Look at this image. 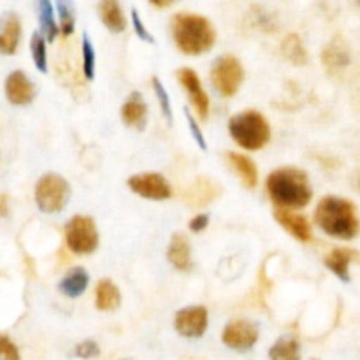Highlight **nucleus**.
<instances>
[{
	"label": "nucleus",
	"mask_w": 360,
	"mask_h": 360,
	"mask_svg": "<svg viewBox=\"0 0 360 360\" xmlns=\"http://www.w3.org/2000/svg\"><path fill=\"white\" fill-rule=\"evenodd\" d=\"M30 51H32V60H34V65L37 67V70H41V72H48V55H46V41H44V37H42V34H39V32L32 34Z\"/></svg>",
	"instance_id": "obj_27"
},
{
	"label": "nucleus",
	"mask_w": 360,
	"mask_h": 360,
	"mask_svg": "<svg viewBox=\"0 0 360 360\" xmlns=\"http://www.w3.org/2000/svg\"><path fill=\"white\" fill-rule=\"evenodd\" d=\"M227 162L229 165L238 172V176L241 178L243 185H245L246 188H255L257 183H259V172H257V165L253 164L252 158L246 157V155L229 151Z\"/></svg>",
	"instance_id": "obj_19"
},
{
	"label": "nucleus",
	"mask_w": 360,
	"mask_h": 360,
	"mask_svg": "<svg viewBox=\"0 0 360 360\" xmlns=\"http://www.w3.org/2000/svg\"><path fill=\"white\" fill-rule=\"evenodd\" d=\"M70 186L58 174H44L35 185V204L42 213H60L67 206Z\"/></svg>",
	"instance_id": "obj_5"
},
{
	"label": "nucleus",
	"mask_w": 360,
	"mask_h": 360,
	"mask_svg": "<svg viewBox=\"0 0 360 360\" xmlns=\"http://www.w3.org/2000/svg\"><path fill=\"white\" fill-rule=\"evenodd\" d=\"M98 14H101L102 23L108 27V30L120 34V32L125 30L127 20L125 14H123L122 6L115 0H104V2L98 4Z\"/></svg>",
	"instance_id": "obj_21"
},
{
	"label": "nucleus",
	"mask_w": 360,
	"mask_h": 360,
	"mask_svg": "<svg viewBox=\"0 0 360 360\" xmlns=\"http://www.w3.org/2000/svg\"><path fill=\"white\" fill-rule=\"evenodd\" d=\"M0 360H20L16 345L4 334H0Z\"/></svg>",
	"instance_id": "obj_31"
},
{
	"label": "nucleus",
	"mask_w": 360,
	"mask_h": 360,
	"mask_svg": "<svg viewBox=\"0 0 360 360\" xmlns=\"http://www.w3.org/2000/svg\"><path fill=\"white\" fill-rule=\"evenodd\" d=\"M171 32L176 46L185 55H202L217 41L213 23L200 14L176 13L171 20Z\"/></svg>",
	"instance_id": "obj_2"
},
{
	"label": "nucleus",
	"mask_w": 360,
	"mask_h": 360,
	"mask_svg": "<svg viewBox=\"0 0 360 360\" xmlns=\"http://www.w3.org/2000/svg\"><path fill=\"white\" fill-rule=\"evenodd\" d=\"M56 11H58L60 18V30L63 35H70L74 32V25H76V9H74L72 2H58L56 4Z\"/></svg>",
	"instance_id": "obj_28"
},
{
	"label": "nucleus",
	"mask_w": 360,
	"mask_h": 360,
	"mask_svg": "<svg viewBox=\"0 0 360 360\" xmlns=\"http://www.w3.org/2000/svg\"><path fill=\"white\" fill-rule=\"evenodd\" d=\"M88 281H90V276H88L86 271L83 267H74L72 271H69L65 278L58 283V290L62 292L65 297L76 299L86 290Z\"/></svg>",
	"instance_id": "obj_22"
},
{
	"label": "nucleus",
	"mask_w": 360,
	"mask_h": 360,
	"mask_svg": "<svg viewBox=\"0 0 360 360\" xmlns=\"http://www.w3.org/2000/svg\"><path fill=\"white\" fill-rule=\"evenodd\" d=\"M350 46H348L347 39H343L341 35H336L329 44L326 46L322 53V62L330 72H338V70H343L345 67L350 65Z\"/></svg>",
	"instance_id": "obj_15"
},
{
	"label": "nucleus",
	"mask_w": 360,
	"mask_h": 360,
	"mask_svg": "<svg viewBox=\"0 0 360 360\" xmlns=\"http://www.w3.org/2000/svg\"><path fill=\"white\" fill-rule=\"evenodd\" d=\"M129 186L134 193L141 195L143 199L165 200L172 195L169 181L157 172H144V174L132 176V178H129Z\"/></svg>",
	"instance_id": "obj_8"
},
{
	"label": "nucleus",
	"mask_w": 360,
	"mask_h": 360,
	"mask_svg": "<svg viewBox=\"0 0 360 360\" xmlns=\"http://www.w3.org/2000/svg\"><path fill=\"white\" fill-rule=\"evenodd\" d=\"M151 83H153V90L155 94H157L158 102H160L162 112H164V116L167 118V122L172 123V108H171V101H169L167 90H165L164 84L160 83L158 77H151Z\"/></svg>",
	"instance_id": "obj_30"
},
{
	"label": "nucleus",
	"mask_w": 360,
	"mask_h": 360,
	"mask_svg": "<svg viewBox=\"0 0 360 360\" xmlns=\"http://www.w3.org/2000/svg\"><path fill=\"white\" fill-rule=\"evenodd\" d=\"M167 259L178 271H190L192 267V250L185 234H174L167 248Z\"/></svg>",
	"instance_id": "obj_18"
},
{
	"label": "nucleus",
	"mask_w": 360,
	"mask_h": 360,
	"mask_svg": "<svg viewBox=\"0 0 360 360\" xmlns=\"http://www.w3.org/2000/svg\"><path fill=\"white\" fill-rule=\"evenodd\" d=\"M37 7L42 34L46 35L48 41H55L56 34H58V27H56L55 13H53V4L48 2V0H41V2L37 4Z\"/></svg>",
	"instance_id": "obj_26"
},
{
	"label": "nucleus",
	"mask_w": 360,
	"mask_h": 360,
	"mask_svg": "<svg viewBox=\"0 0 360 360\" xmlns=\"http://www.w3.org/2000/svg\"><path fill=\"white\" fill-rule=\"evenodd\" d=\"M257 340H259V327L248 320L229 322L221 334V341L225 347L238 352H248L250 348L255 347Z\"/></svg>",
	"instance_id": "obj_9"
},
{
	"label": "nucleus",
	"mask_w": 360,
	"mask_h": 360,
	"mask_svg": "<svg viewBox=\"0 0 360 360\" xmlns=\"http://www.w3.org/2000/svg\"><path fill=\"white\" fill-rule=\"evenodd\" d=\"M274 218L278 220V224L288 232V234L294 236L297 241H309L313 236L311 225H309L308 218L304 214H299L295 211L290 210H281V207H276L274 210Z\"/></svg>",
	"instance_id": "obj_13"
},
{
	"label": "nucleus",
	"mask_w": 360,
	"mask_h": 360,
	"mask_svg": "<svg viewBox=\"0 0 360 360\" xmlns=\"http://www.w3.org/2000/svg\"><path fill=\"white\" fill-rule=\"evenodd\" d=\"M132 21H134V28H136V34L139 35V37L143 39V41L155 42V37L150 34V32L146 30V28H144V23H143V21H141L139 13H137L136 9H132Z\"/></svg>",
	"instance_id": "obj_33"
},
{
	"label": "nucleus",
	"mask_w": 360,
	"mask_h": 360,
	"mask_svg": "<svg viewBox=\"0 0 360 360\" xmlns=\"http://www.w3.org/2000/svg\"><path fill=\"white\" fill-rule=\"evenodd\" d=\"M83 72L86 79H94L95 76V49L91 46L90 37L88 34H83Z\"/></svg>",
	"instance_id": "obj_29"
},
{
	"label": "nucleus",
	"mask_w": 360,
	"mask_h": 360,
	"mask_svg": "<svg viewBox=\"0 0 360 360\" xmlns=\"http://www.w3.org/2000/svg\"><path fill=\"white\" fill-rule=\"evenodd\" d=\"M281 53L288 62L295 63V65H304L308 62V51L297 34H288L281 41Z\"/></svg>",
	"instance_id": "obj_24"
},
{
	"label": "nucleus",
	"mask_w": 360,
	"mask_h": 360,
	"mask_svg": "<svg viewBox=\"0 0 360 360\" xmlns=\"http://www.w3.org/2000/svg\"><path fill=\"white\" fill-rule=\"evenodd\" d=\"M357 260V252L350 248H336L326 257L327 269L333 271L341 281H350V264Z\"/></svg>",
	"instance_id": "obj_17"
},
{
	"label": "nucleus",
	"mask_w": 360,
	"mask_h": 360,
	"mask_svg": "<svg viewBox=\"0 0 360 360\" xmlns=\"http://www.w3.org/2000/svg\"><path fill=\"white\" fill-rule=\"evenodd\" d=\"M207 224H210V217L206 213H200L190 220V229H192V232H202L207 227Z\"/></svg>",
	"instance_id": "obj_35"
},
{
	"label": "nucleus",
	"mask_w": 360,
	"mask_h": 360,
	"mask_svg": "<svg viewBox=\"0 0 360 360\" xmlns=\"http://www.w3.org/2000/svg\"><path fill=\"white\" fill-rule=\"evenodd\" d=\"M229 132L231 137L241 148L248 151L262 150L271 139L269 122L262 112L248 109L229 120Z\"/></svg>",
	"instance_id": "obj_4"
},
{
	"label": "nucleus",
	"mask_w": 360,
	"mask_h": 360,
	"mask_svg": "<svg viewBox=\"0 0 360 360\" xmlns=\"http://www.w3.org/2000/svg\"><path fill=\"white\" fill-rule=\"evenodd\" d=\"M315 221L330 238L354 239L359 234L357 207L352 200L341 197H323L316 206Z\"/></svg>",
	"instance_id": "obj_3"
},
{
	"label": "nucleus",
	"mask_w": 360,
	"mask_h": 360,
	"mask_svg": "<svg viewBox=\"0 0 360 360\" xmlns=\"http://www.w3.org/2000/svg\"><path fill=\"white\" fill-rule=\"evenodd\" d=\"M95 304L101 311H115L122 304V294L111 280H101L95 288Z\"/></svg>",
	"instance_id": "obj_20"
},
{
	"label": "nucleus",
	"mask_w": 360,
	"mask_h": 360,
	"mask_svg": "<svg viewBox=\"0 0 360 360\" xmlns=\"http://www.w3.org/2000/svg\"><path fill=\"white\" fill-rule=\"evenodd\" d=\"M313 360H316V359H313Z\"/></svg>",
	"instance_id": "obj_38"
},
{
	"label": "nucleus",
	"mask_w": 360,
	"mask_h": 360,
	"mask_svg": "<svg viewBox=\"0 0 360 360\" xmlns=\"http://www.w3.org/2000/svg\"><path fill=\"white\" fill-rule=\"evenodd\" d=\"M65 243L70 252L77 255H90L98 246V231L94 218L74 217L65 225Z\"/></svg>",
	"instance_id": "obj_7"
},
{
	"label": "nucleus",
	"mask_w": 360,
	"mask_h": 360,
	"mask_svg": "<svg viewBox=\"0 0 360 360\" xmlns=\"http://www.w3.org/2000/svg\"><path fill=\"white\" fill-rule=\"evenodd\" d=\"M245 79V69L234 55H224L211 65V83L224 97H234Z\"/></svg>",
	"instance_id": "obj_6"
},
{
	"label": "nucleus",
	"mask_w": 360,
	"mask_h": 360,
	"mask_svg": "<svg viewBox=\"0 0 360 360\" xmlns=\"http://www.w3.org/2000/svg\"><path fill=\"white\" fill-rule=\"evenodd\" d=\"M98 354H101V348H98V345L95 341H83V343H79L76 347V355L81 359H94Z\"/></svg>",
	"instance_id": "obj_32"
},
{
	"label": "nucleus",
	"mask_w": 360,
	"mask_h": 360,
	"mask_svg": "<svg viewBox=\"0 0 360 360\" xmlns=\"http://www.w3.org/2000/svg\"><path fill=\"white\" fill-rule=\"evenodd\" d=\"M153 4V6H157V7H167L169 6V2H151Z\"/></svg>",
	"instance_id": "obj_37"
},
{
	"label": "nucleus",
	"mask_w": 360,
	"mask_h": 360,
	"mask_svg": "<svg viewBox=\"0 0 360 360\" xmlns=\"http://www.w3.org/2000/svg\"><path fill=\"white\" fill-rule=\"evenodd\" d=\"M21 39V21L16 13H6L0 16V53H16Z\"/></svg>",
	"instance_id": "obj_14"
},
{
	"label": "nucleus",
	"mask_w": 360,
	"mask_h": 360,
	"mask_svg": "<svg viewBox=\"0 0 360 360\" xmlns=\"http://www.w3.org/2000/svg\"><path fill=\"white\" fill-rule=\"evenodd\" d=\"M267 193L281 210H301L313 197L309 178L297 167H281L267 176Z\"/></svg>",
	"instance_id": "obj_1"
},
{
	"label": "nucleus",
	"mask_w": 360,
	"mask_h": 360,
	"mask_svg": "<svg viewBox=\"0 0 360 360\" xmlns=\"http://www.w3.org/2000/svg\"><path fill=\"white\" fill-rule=\"evenodd\" d=\"M178 79L186 90V94H188L190 102H192L197 116L200 120H206L207 112H210V97H207L206 90L202 88V83H200L195 70L188 69V67H183V69L178 70Z\"/></svg>",
	"instance_id": "obj_11"
},
{
	"label": "nucleus",
	"mask_w": 360,
	"mask_h": 360,
	"mask_svg": "<svg viewBox=\"0 0 360 360\" xmlns=\"http://www.w3.org/2000/svg\"><path fill=\"white\" fill-rule=\"evenodd\" d=\"M185 116H186V122H188L190 130H192V136L195 137V141H197V144H199V148H202V150H206L207 146H206V141H204V137H202V132H200L199 125H197L195 120L192 118V115H190L188 109H185Z\"/></svg>",
	"instance_id": "obj_34"
},
{
	"label": "nucleus",
	"mask_w": 360,
	"mask_h": 360,
	"mask_svg": "<svg viewBox=\"0 0 360 360\" xmlns=\"http://www.w3.org/2000/svg\"><path fill=\"white\" fill-rule=\"evenodd\" d=\"M6 97L14 105H27L34 101L35 86L23 70H14L7 76Z\"/></svg>",
	"instance_id": "obj_12"
},
{
	"label": "nucleus",
	"mask_w": 360,
	"mask_h": 360,
	"mask_svg": "<svg viewBox=\"0 0 360 360\" xmlns=\"http://www.w3.org/2000/svg\"><path fill=\"white\" fill-rule=\"evenodd\" d=\"M7 211H9V204H7V197L0 195V217H6Z\"/></svg>",
	"instance_id": "obj_36"
},
{
	"label": "nucleus",
	"mask_w": 360,
	"mask_h": 360,
	"mask_svg": "<svg viewBox=\"0 0 360 360\" xmlns=\"http://www.w3.org/2000/svg\"><path fill=\"white\" fill-rule=\"evenodd\" d=\"M271 360H301V347L299 341L292 336H283L271 347Z\"/></svg>",
	"instance_id": "obj_23"
},
{
	"label": "nucleus",
	"mask_w": 360,
	"mask_h": 360,
	"mask_svg": "<svg viewBox=\"0 0 360 360\" xmlns=\"http://www.w3.org/2000/svg\"><path fill=\"white\" fill-rule=\"evenodd\" d=\"M122 118L127 125L134 127L137 130H144L148 123V105L143 101V95L139 91H134L125 104L122 105Z\"/></svg>",
	"instance_id": "obj_16"
},
{
	"label": "nucleus",
	"mask_w": 360,
	"mask_h": 360,
	"mask_svg": "<svg viewBox=\"0 0 360 360\" xmlns=\"http://www.w3.org/2000/svg\"><path fill=\"white\" fill-rule=\"evenodd\" d=\"M207 309L204 306H188L174 316V329L183 338H200L207 329Z\"/></svg>",
	"instance_id": "obj_10"
},
{
	"label": "nucleus",
	"mask_w": 360,
	"mask_h": 360,
	"mask_svg": "<svg viewBox=\"0 0 360 360\" xmlns=\"http://www.w3.org/2000/svg\"><path fill=\"white\" fill-rule=\"evenodd\" d=\"M220 192L221 188H218V185H214V181H211L210 178H199L193 185L190 197H192L193 206H204V204H210Z\"/></svg>",
	"instance_id": "obj_25"
}]
</instances>
